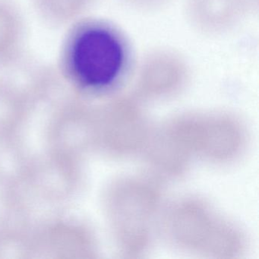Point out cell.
Masks as SVG:
<instances>
[{"mask_svg":"<svg viewBox=\"0 0 259 259\" xmlns=\"http://www.w3.org/2000/svg\"><path fill=\"white\" fill-rule=\"evenodd\" d=\"M130 7L139 10H157L167 4L170 0H125Z\"/></svg>","mask_w":259,"mask_h":259,"instance_id":"10","label":"cell"},{"mask_svg":"<svg viewBox=\"0 0 259 259\" xmlns=\"http://www.w3.org/2000/svg\"><path fill=\"white\" fill-rule=\"evenodd\" d=\"M189 76L190 69L183 56L174 50H154L139 63L136 95L151 101L172 98L185 89Z\"/></svg>","mask_w":259,"mask_h":259,"instance_id":"6","label":"cell"},{"mask_svg":"<svg viewBox=\"0 0 259 259\" xmlns=\"http://www.w3.org/2000/svg\"><path fill=\"white\" fill-rule=\"evenodd\" d=\"M130 40L111 22L84 19L73 24L63 40L60 70L72 85L101 95L117 89L133 67Z\"/></svg>","mask_w":259,"mask_h":259,"instance_id":"1","label":"cell"},{"mask_svg":"<svg viewBox=\"0 0 259 259\" xmlns=\"http://www.w3.org/2000/svg\"><path fill=\"white\" fill-rule=\"evenodd\" d=\"M168 122L192 160L227 164L239 158L246 147L245 127L227 113H187Z\"/></svg>","mask_w":259,"mask_h":259,"instance_id":"4","label":"cell"},{"mask_svg":"<svg viewBox=\"0 0 259 259\" xmlns=\"http://www.w3.org/2000/svg\"><path fill=\"white\" fill-rule=\"evenodd\" d=\"M95 0H37V7L48 19L64 21L85 10Z\"/></svg>","mask_w":259,"mask_h":259,"instance_id":"9","label":"cell"},{"mask_svg":"<svg viewBox=\"0 0 259 259\" xmlns=\"http://www.w3.org/2000/svg\"><path fill=\"white\" fill-rule=\"evenodd\" d=\"M257 0H186L185 13L200 33L221 35L240 25L257 7Z\"/></svg>","mask_w":259,"mask_h":259,"instance_id":"7","label":"cell"},{"mask_svg":"<svg viewBox=\"0 0 259 259\" xmlns=\"http://www.w3.org/2000/svg\"><path fill=\"white\" fill-rule=\"evenodd\" d=\"M107 212L119 249L128 256L143 254L163 218L158 184L148 177L118 178L109 189Z\"/></svg>","mask_w":259,"mask_h":259,"instance_id":"3","label":"cell"},{"mask_svg":"<svg viewBox=\"0 0 259 259\" xmlns=\"http://www.w3.org/2000/svg\"><path fill=\"white\" fill-rule=\"evenodd\" d=\"M152 130L136 95L116 97L106 107L103 140L112 155L119 158L142 155Z\"/></svg>","mask_w":259,"mask_h":259,"instance_id":"5","label":"cell"},{"mask_svg":"<svg viewBox=\"0 0 259 259\" xmlns=\"http://www.w3.org/2000/svg\"><path fill=\"white\" fill-rule=\"evenodd\" d=\"M161 224L174 245L188 252L231 258L246 249V238L241 229L199 198L174 203L163 211Z\"/></svg>","mask_w":259,"mask_h":259,"instance_id":"2","label":"cell"},{"mask_svg":"<svg viewBox=\"0 0 259 259\" xmlns=\"http://www.w3.org/2000/svg\"><path fill=\"white\" fill-rule=\"evenodd\" d=\"M4 0H0V61L14 52L20 35L17 13Z\"/></svg>","mask_w":259,"mask_h":259,"instance_id":"8","label":"cell"}]
</instances>
